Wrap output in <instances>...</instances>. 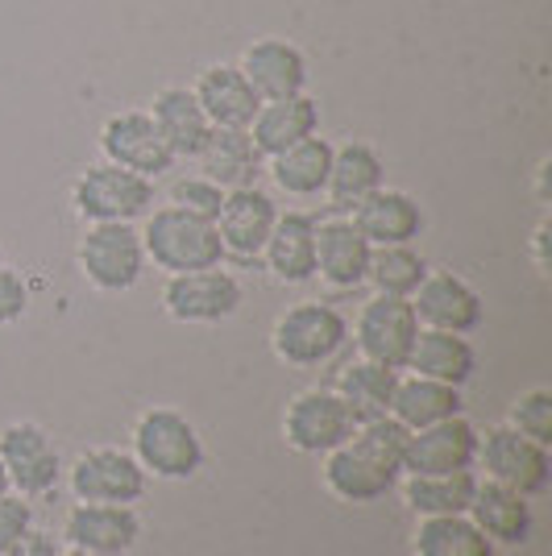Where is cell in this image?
<instances>
[{"instance_id":"obj_8","label":"cell","mask_w":552,"mask_h":556,"mask_svg":"<svg viewBox=\"0 0 552 556\" xmlns=\"http://www.w3.org/2000/svg\"><path fill=\"white\" fill-rule=\"evenodd\" d=\"M150 486V473L138 465L129 448L116 444H96L79 453L71 465V494L75 503H113V507H134Z\"/></svg>"},{"instance_id":"obj_15","label":"cell","mask_w":552,"mask_h":556,"mask_svg":"<svg viewBox=\"0 0 552 556\" xmlns=\"http://www.w3.org/2000/svg\"><path fill=\"white\" fill-rule=\"evenodd\" d=\"M478 462V428L465 416L415 428L403 453V473H461Z\"/></svg>"},{"instance_id":"obj_20","label":"cell","mask_w":552,"mask_h":556,"mask_svg":"<svg viewBox=\"0 0 552 556\" xmlns=\"http://www.w3.org/2000/svg\"><path fill=\"white\" fill-rule=\"evenodd\" d=\"M349 220L357 225V232L366 237L369 245H412L415 237L424 232V208L419 200L399 191V187H378L369 191L362 204L349 208Z\"/></svg>"},{"instance_id":"obj_1","label":"cell","mask_w":552,"mask_h":556,"mask_svg":"<svg viewBox=\"0 0 552 556\" xmlns=\"http://www.w3.org/2000/svg\"><path fill=\"white\" fill-rule=\"evenodd\" d=\"M407 428L394 416H378L357 424L346 444L324 453V486L341 503H374L391 494L403 478V453H407Z\"/></svg>"},{"instance_id":"obj_10","label":"cell","mask_w":552,"mask_h":556,"mask_svg":"<svg viewBox=\"0 0 552 556\" xmlns=\"http://www.w3.org/2000/svg\"><path fill=\"white\" fill-rule=\"evenodd\" d=\"M419 337V320H415L412 300H394V295H374L362 303L357 320H353V345L357 357H369L378 366L403 370L412 345Z\"/></svg>"},{"instance_id":"obj_4","label":"cell","mask_w":552,"mask_h":556,"mask_svg":"<svg viewBox=\"0 0 552 556\" xmlns=\"http://www.w3.org/2000/svg\"><path fill=\"white\" fill-rule=\"evenodd\" d=\"M71 208L84 225H138L154 208V179L116 163H92L71 184Z\"/></svg>"},{"instance_id":"obj_17","label":"cell","mask_w":552,"mask_h":556,"mask_svg":"<svg viewBox=\"0 0 552 556\" xmlns=\"http://www.w3.org/2000/svg\"><path fill=\"white\" fill-rule=\"evenodd\" d=\"M237 67L250 79L258 100H283V96L308 92V54L296 42L275 38V34H266L241 50Z\"/></svg>"},{"instance_id":"obj_42","label":"cell","mask_w":552,"mask_h":556,"mask_svg":"<svg viewBox=\"0 0 552 556\" xmlns=\"http://www.w3.org/2000/svg\"><path fill=\"white\" fill-rule=\"evenodd\" d=\"M59 556H96V553H84V548H67V553H59Z\"/></svg>"},{"instance_id":"obj_25","label":"cell","mask_w":552,"mask_h":556,"mask_svg":"<svg viewBox=\"0 0 552 556\" xmlns=\"http://www.w3.org/2000/svg\"><path fill=\"white\" fill-rule=\"evenodd\" d=\"M465 515L474 519V528H478L490 544H506V548L528 544L531 503L519 490H506V486H499V482H482V478H478V490H474Z\"/></svg>"},{"instance_id":"obj_38","label":"cell","mask_w":552,"mask_h":556,"mask_svg":"<svg viewBox=\"0 0 552 556\" xmlns=\"http://www.w3.org/2000/svg\"><path fill=\"white\" fill-rule=\"evenodd\" d=\"M25 312H29V287L17 270H9L0 262V328L25 320Z\"/></svg>"},{"instance_id":"obj_7","label":"cell","mask_w":552,"mask_h":556,"mask_svg":"<svg viewBox=\"0 0 552 556\" xmlns=\"http://www.w3.org/2000/svg\"><path fill=\"white\" fill-rule=\"evenodd\" d=\"M474 469H482L486 482H499L506 490H519L524 498L531 494H544L552 478V457L544 444L519 437L515 428H490L478 432V462Z\"/></svg>"},{"instance_id":"obj_39","label":"cell","mask_w":552,"mask_h":556,"mask_svg":"<svg viewBox=\"0 0 552 556\" xmlns=\"http://www.w3.org/2000/svg\"><path fill=\"white\" fill-rule=\"evenodd\" d=\"M59 553H63V548H59V540H54V535L29 528V532H25L4 556H59Z\"/></svg>"},{"instance_id":"obj_13","label":"cell","mask_w":552,"mask_h":556,"mask_svg":"<svg viewBox=\"0 0 552 556\" xmlns=\"http://www.w3.org/2000/svg\"><path fill=\"white\" fill-rule=\"evenodd\" d=\"M100 154L104 163H116L125 170H138L146 179H162L166 170H175V154L171 146L162 141L154 116L146 109H125V113H113L104 125H100Z\"/></svg>"},{"instance_id":"obj_9","label":"cell","mask_w":552,"mask_h":556,"mask_svg":"<svg viewBox=\"0 0 552 556\" xmlns=\"http://www.w3.org/2000/svg\"><path fill=\"white\" fill-rule=\"evenodd\" d=\"M353 416L349 407L337 399L333 387H312V391H300L287 412H283V441L291 444L303 457H324L333 453L337 444H346L353 437Z\"/></svg>"},{"instance_id":"obj_12","label":"cell","mask_w":552,"mask_h":556,"mask_svg":"<svg viewBox=\"0 0 552 556\" xmlns=\"http://www.w3.org/2000/svg\"><path fill=\"white\" fill-rule=\"evenodd\" d=\"M0 465L9 473V490L22 498H42L63 478V457L50 441V432L29 419L9 424L0 432Z\"/></svg>"},{"instance_id":"obj_16","label":"cell","mask_w":552,"mask_h":556,"mask_svg":"<svg viewBox=\"0 0 552 556\" xmlns=\"http://www.w3.org/2000/svg\"><path fill=\"white\" fill-rule=\"evenodd\" d=\"M275 220H278V204L258 184L225 191V204L216 212V232H221L225 257H241V262L262 257Z\"/></svg>"},{"instance_id":"obj_3","label":"cell","mask_w":552,"mask_h":556,"mask_svg":"<svg viewBox=\"0 0 552 556\" xmlns=\"http://www.w3.org/2000/svg\"><path fill=\"white\" fill-rule=\"evenodd\" d=\"M146 473L162 482H187L204 469V441L196 424L175 407H150L134 424V448H129Z\"/></svg>"},{"instance_id":"obj_41","label":"cell","mask_w":552,"mask_h":556,"mask_svg":"<svg viewBox=\"0 0 552 556\" xmlns=\"http://www.w3.org/2000/svg\"><path fill=\"white\" fill-rule=\"evenodd\" d=\"M0 494H9V473H4V465H0Z\"/></svg>"},{"instance_id":"obj_6","label":"cell","mask_w":552,"mask_h":556,"mask_svg":"<svg viewBox=\"0 0 552 556\" xmlns=\"http://www.w3.org/2000/svg\"><path fill=\"white\" fill-rule=\"evenodd\" d=\"M75 262H79V275L88 278V287H96V291H104V295L134 291L146 275L141 229L138 225H121V220L88 225L79 245H75Z\"/></svg>"},{"instance_id":"obj_11","label":"cell","mask_w":552,"mask_h":556,"mask_svg":"<svg viewBox=\"0 0 552 556\" xmlns=\"http://www.w3.org/2000/svg\"><path fill=\"white\" fill-rule=\"evenodd\" d=\"M241 300H246L241 282L221 266L171 275L162 287V312L179 325H221L241 307Z\"/></svg>"},{"instance_id":"obj_33","label":"cell","mask_w":552,"mask_h":556,"mask_svg":"<svg viewBox=\"0 0 552 556\" xmlns=\"http://www.w3.org/2000/svg\"><path fill=\"white\" fill-rule=\"evenodd\" d=\"M415 556H494V544L486 540L469 515H424L412 540Z\"/></svg>"},{"instance_id":"obj_23","label":"cell","mask_w":552,"mask_h":556,"mask_svg":"<svg viewBox=\"0 0 552 556\" xmlns=\"http://www.w3.org/2000/svg\"><path fill=\"white\" fill-rule=\"evenodd\" d=\"M262 257L278 282H287V287L312 282L316 278V216L312 212H278Z\"/></svg>"},{"instance_id":"obj_5","label":"cell","mask_w":552,"mask_h":556,"mask_svg":"<svg viewBox=\"0 0 552 556\" xmlns=\"http://www.w3.org/2000/svg\"><path fill=\"white\" fill-rule=\"evenodd\" d=\"M349 345V320L321 300H303L291 303L271 328V349L283 366H296V370H316L328 366L341 349Z\"/></svg>"},{"instance_id":"obj_26","label":"cell","mask_w":552,"mask_h":556,"mask_svg":"<svg viewBox=\"0 0 552 556\" xmlns=\"http://www.w3.org/2000/svg\"><path fill=\"white\" fill-rule=\"evenodd\" d=\"M378 187H387V159L369 141L333 146V170H328V187H324L333 208L349 212L353 204H362L369 191H378Z\"/></svg>"},{"instance_id":"obj_14","label":"cell","mask_w":552,"mask_h":556,"mask_svg":"<svg viewBox=\"0 0 552 556\" xmlns=\"http://www.w3.org/2000/svg\"><path fill=\"white\" fill-rule=\"evenodd\" d=\"M412 307L419 328H440V332H461V337L478 332L486 320L482 295L453 270H428L424 282L415 287Z\"/></svg>"},{"instance_id":"obj_22","label":"cell","mask_w":552,"mask_h":556,"mask_svg":"<svg viewBox=\"0 0 552 556\" xmlns=\"http://www.w3.org/2000/svg\"><path fill=\"white\" fill-rule=\"evenodd\" d=\"M191 92L200 100V109H204L212 129H250L253 113L262 104L237 63H212V67H204L196 75Z\"/></svg>"},{"instance_id":"obj_35","label":"cell","mask_w":552,"mask_h":556,"mask_svg":"<svg viewBox=\"0 0 552 556\" xmlns=\"http://www.w3.org/2000/svg\"><path fill=\"white\" fill-rule=\"evenodd\" d=\"M506 428H515L519 437H528V441L552 444V391L544 387H531V391L515 394V403H511V412H506Z\"/></svg>"},{"instance_id":"obj_24","label":"cell","mask_w":552,"mask_h":556,"mask_svg":"<svg viewBox=\"0 0 552 556\" xmlns=\"http://www.w3.org/2000/svg\"><path fill=\"white\" fill-rule=\"evenodd\" d=\"M146 113L154 116L162 141L171 146L175 159H200L212 125H208L204 109H200V100H196V92L187 84H166V88H159Z\"/></svg>"},{"instance_id":"obj_30","label":"cell","mask_w":552,"mask_h":556,"mask_svg":"<svg viewBox=\"0 0 552 556\" xmlns=\"http://www.w3.org/2000/svg\"><path fill=\"white\" fill-rule=\"evenodd\" d=\"M328 170H333V141L312 134L308 141L283 150L275 159H266V175L275 179V187L283 195L296 200H316L328 187Z\"/></svg>"},{"instance_id":"obj_27","label":"cell","mask_w":552,"mask_h":556,"mask_svg":"<svg viewBox=\"0 0 552 556\" xmlns=\"http://www.w3.org/2000/svg\"><path fill=\"white\" fill-rule=\"evenodd\" d=\"M200 175H208L216 187L237 191V187H253L266 159L258 154L250 129H212L200 150Z\"/></svg>"},{"instance_id":"obj_28","label":"cell","mask_w":552,"mask_h":556,"mask_svg":"<svg viewBox=\"0 0 552 556\" xmlns=\"http://www.w3.org/2000/svg\"><path fill=\"white\" fill-rule=\"evenodd\" d=\"M403 370L432 378V382H449V387H465L474 370H478V353L469 345V337L461 332H440V328H419L412 345V357Z\"/></svg>"},{"instance_id":"obj_34","label":"cell","mask_w":552,"mask_h":556,"mask_svg":"<svg viewBox=\"0 0 552 556\" xmlns=\"http://www.w3.org/2000/svg\"><path fill=\"white\" fill-rule=\"evenodd\" d=\"M428 275L424 254H415L412 245H378L369 254L366 282L374 287V295H394V300H412L415 287Z\"/></svg>"},{"instance_id":"obj_19","label":"cell","mask_w":552,"mask_h":556,"mask_svg":"<svg viewBox=\"0 0 552 556\" xmlns=\"http://www.w3.org/2000/svg\"><path fill=\"white\" fill-rule=\"evenodd\" d=\"M63 535L71 548H84L96 556H125L141 535V519L134 507L113 503H75L63 519Z\"/></svg>"},{"instance_id":"obj_18","label":"cell","mask_w":552,"mask_h":556,"mask_svg":"<svg viewBox=\"0 0 552 556\" xmlns=\"http://www.w3.org/2000/svg\"><path fill=\"white\" fill-rule=\"evenodd\" d=\"M369 245L349 216L316 220V278L333 291H357L369 270Z\"/></svg>"},{"instance_id":"obj_21","label":"cell","mask_w":552,"mask_h":556,"mask_svg":"<svg viewBox=\"0 0 552 556\" xmlns=\"http://www.w3.org/2000/svg\"><path fill=\"white\" fill-rule=\"evenodd\" d=\"M312 134H321V104L308 92L283 96V100H262L250 121V138L262 159H275L283 150L308 141Z\"/></svg>"},{"instance_id":"obj_31","label":"cell","mask_w":552,"mask_h":556,"mask_svg":"<svg viewBox=\"0 0 552 556\" xmlns=\"http://www.w3.org/2000/svg\"><path fill=\"white\" fill-rule=\"evenodd\" d=\"M391 416L415 432V428H428L440 419L465 416V403H461V387L449 382H432V378H419V374H399V387L391 399Z\"/></svg>"},{"instance_id":"obj_29","label":"cell","mask_w":552,"mask_h":556,"mask_svg":"<svg viewBox=\"0 0 552 556\" xmlns=\"http://www.w3.org/2000/svg\"><path fill=\"white\" fill-rule=\"evenodd\" d=\"M394 387H399V370L378 366V362H369V357L346 362V366L337 370V382H333V391H337V399L349 407L353 424H369V419H378V416H391Z\"/></svg>"},{"instance_id":"obj_40","label":"cell","mask_w":552,"mask_h":556,"mask_svg":"<svg viewBox=\"0 0 552 556\" xmlns=\"http://www.w3.org/2000/svg\"><path fill=\"white\" fill-rule=\"evenodd\" d=\"M549 232H552V225L549 220H540V229H536V237H531V254H536V270L540 275H549Z\"/></svg>"},{"instance_id":"obj_36","label":"cell","mask_w":552,"mask_h":556,"mask_svg":"<svg viewBox=\"0 0 552 556\" xmlns=\"http://www.w3.org/2000/svg\"><path fill=\"white\" fill-rule=\"evenodd\" d=\"M171 204L184 212H196V216H204V220H216V212L225 204V187H216L208 175H184V179H175L171 184Z\"/></svg>"},{"instance_id":"obj_37","label":"cell","mask_w":552,"mask_h":556,"mask_svg":"<svg viewBox=\"0 0 552 556\" xmlns=\"http://www.w3.org/2000/svg\"><path fill=\"white\" fill-rule=\"evenodd\" d=\"M34 528V507L22 494H0V556Z\"/></svg>"},{"instance_id":"obj_2","label":"cell","mask_w":552,"mask_h":556,"mask_svg":"<svg viewBox=\"0 0 552 556\" xmlns=\"http://www.w3.org/2000/svg\"><path fill=\"white\" fill-rule=\"evenodd\" d=\"M141 245H146V262H154L166 278L208 270V266L225 262L216 220H204V216L175 208V204L150 208L146 225H141Z\"/></svg>"},{"instance_id":"obj_43","label":"cell","mask_w":552,"mask_h":556,"mask_svg":"<svg viewBox=\"0 0 552 556\" xmlns=\"http://www.w3.org/2000/svg\"><path fill=\"white\" fill-rule=\"evenodd\" d=\"M0 262H4V254H0Z\"/></svg>"},{"instance_id":"obj_32","label":"cell","mask_w":552,"mask_h":556,"mask_svg":"<svg viewBox=\"0 0 552 556\" xmlns=\"http://www.w3.org/2000/svg\"><path fill=\"white\" fill-rule=\"evenodd\" d=\"M403 503L424 519V515H465L469 498L478 490V473H403Z\"/></svg>"}]
</instances>
